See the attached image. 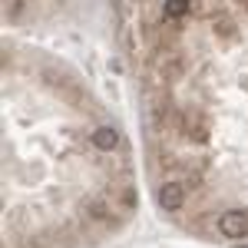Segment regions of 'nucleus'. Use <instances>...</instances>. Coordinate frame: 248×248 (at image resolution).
Here are the masks:
<instances>
[{"label": "nucleus", "mask_w": 248, "mask_h": 248, "mask_svg": "<svg viewBox=\"0 0 248 248\" xmlns=\"http://www.w3.org/2000/svg\"><path fill=\"white\" fill-rule=\"evenodd\" d=\"M215 229H218V235L222 238H232V242H238V238H245L248 235V212H222L218 218H215Z\"/></svg>", "instance_id": "f257e3e1"}, {"label": "nucleus", "mask_w": 248, "mask_h": 248, "mask_svg": "<svg viewBox=\"0 0 248 248\" xmlns=\"http://www.w3.org/2000/svg\"><path fill=\"white\" fill-rule=\"evenodd\" d=\"M186 199H189V192H186L182 182H175V179L162 182L159 192H155V202H159V209H162V212H182Z\"/></svg>", "instance_id": "f03ea898"}, {"label": "nucleus", "mask_w": 248, "mask_h": 248, "mask_svg": "<svg viewBox=\"0 0 248 248\" xmlns=\"http://www.w3.org/2000/svg\"><path fill=\"white\" fill-rule=\"evenodd\" d=\"M90 142H93L99 153H116V149L123 146V136H119L116 126H99V129H93Z\"/></svg>", "instance_id": "7ed1b4c3"}, {"label": "nucleus", "mask_w": 248, "mask_h": 248, "mask_svg": "<svg viewBox=\"0 0 248 248\" xmlns=\"http://www.w3.org/2000/svg\"><path fill=\"white\" fill-rule=\"evenodd\" d=\"M235 30H238V23H235L225 10H218V14L212 17V33H215L218 40H232V37H235Z\"/></svg>", "instance_id": "20e7f679"}]
</instances>
